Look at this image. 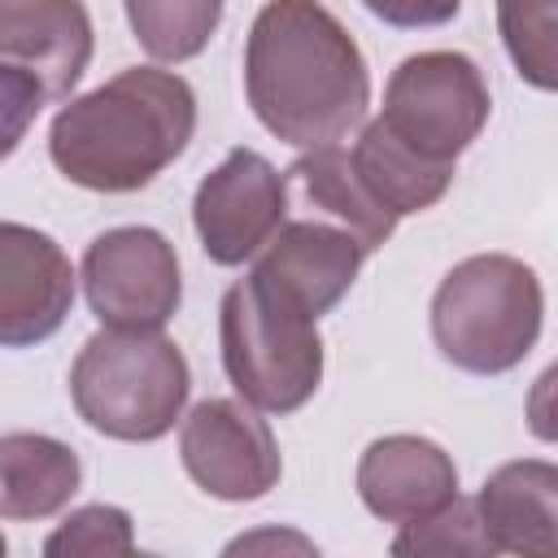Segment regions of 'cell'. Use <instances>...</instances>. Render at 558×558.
I'll use <instances>...</instances> for the list:
<instances>
[{
  "mask_svg": "<svg viewBox=\"0 0 558 558\" xmlns=\"http://www.w3.org/2000/svg\"><path fill=\"white\" fill-rule=\"evenodd\" d=\"M288 218L283 174L257 148H231L192 196V227L214 266H244Z\"/></svg>",
  "mask_w": 558,
  "mask_h": 558,
  "instance_id": "obj_9",
  "label": "cell"
},
{
  "mask_svg": "<svg viewBox=\"0 0 558 558\" xmlns=\"http://www.w3.org/2000/svg\"><path fill=\"white\" fill-rule=\"evenodd\" d=\"M244 100L275 140L310 153L366 122L371 70L327 4L266 0L244 39Z\"/></svg>",
  "mask_w": 558,
  "mask_h": 558,
  "instance_id": "obj_1",
  "label": "cell"
},
{
  "mask_svg": "<svg viewBox=\"0 0 558 558\" xmlns=\"http://www.w3.org/2000/svg\"><path fill=\"white\" fill-rule=\"evenodd\" d=\"M349 161H353L357 179L366 183V192L384 209H392L397 218L432 209L449 192L453 170H458V166H436V161L418 157L379 118H371L366 126H357V140L349 148Z\"/></svg>",
  "mask_w": 558,
  "mask_h": 558,
  "instance_id": "obj_17",
  "label": "cell"
},
{
  "mask_svg": "<svg viewBox=\"0 0 558 558\" xmlns=\"http://www.w3.org/2000/svg\"><path fill=\"white\" fill-rule=\"evenodd\" d=\"M44 105H48L44 87L26 70L0 61V161H9L22 148L26 131L44 113Z\"/></svg>",
  "mask_w": 558,
  "mask_h": 558,
  "instance_id": "obj_22",
  "label": "cell"
},
{
  "mask_svg": "<svg viewBox=\"0 0 558 558\" xmlns=\"http://www.w3.org/2000/svg\"><path fill=\"white\" fill-rule=\"evenodd\" d=\"M227 0H122L131 35L157 61H192L222 26Z\"/></svg>",
  "mask_w": 558,
  "mask_h": 558,
  "instance_id": "obj_18",
  "label": "cell"
},
{
  "mask_svg": "<svg viewBox=\"0 0 558 558\" xmlns=\"http://www.w3.org/2000/svg\"><path fill=\"white\" fill-rule=\"evenodd\" d=\"M392 554H493V549L475 519V501L453 497L436 514L418 523H401V532L392 536Z\"/></svg>",
  "mask_w": 558,
  "mask_h": 558,
  "instance_id": "obj_21",
  "label": "cell"
},
{
  "mask_svg": "<svg viewBox=\"0 0 558 558\" xmlns=\"http://www.w3.org/2000/svg\"><path fill=\"white\" fill-rule=\"evenodd\" d=\"M545 288L510 253L462 257L432 296V340L445 362L471 375L514 371L541 340Z\"/></svg>",
  "mask_w": 558,
  "mask_h": 558,
  "instance_id": "obj_4",
  "label": "cell"
},
{
  "mask_svg": "<svg viewBox=\"0 0 558 558\" xmlns=\"http://www.w3.org/2000/svg\"><path fill=\"white\" fill-rule=\"evenodd\" d=\"M192 371L183 349L161 331L100 327L70 366V401L78 418L126 445L161 440L187 405Z\"/></svg>",
  "mask_w": 558,
  "mask_h": 558,
  "instance_id": "obj_3",
  "label": "cell"
},
{
  "mask_svg": "<svg viewBox=\"0 0 558 558\" xmlns=\"http://www.w3.org/2000/svg\"><path fill=\"white\" fill-rule=\"evenodd\" d=\"M218 344L231 388L266 414L301 410L323 384L318 318L279 296L253 270L222 292Z\"/></svg>",
  "mask_w": 558,
  "mask_h": 558,
  "instance_id": "obj_5",
  "label": "cell"
},
{
  "mask_svg": "<svg viewBox=\"0 0 558 558\" xmlns=\"http://www.w3.org/2000/svg\"><path fill=\"white\" fill-rule=\"evenodd\" d=\"M96 48L83 0H0V61L26 70L48 100H70Z\"/></svg>",
  "mask_w": 558,
  "mask_h": 558,
  "instance_id": "obj_12",
  "label": "cell"
},
{
  "mask_svg": "<svg viewBox=\"0 0 558 558\" xmlns=\"http://www.w3.org/2000/svg\"><path fill=\"white\" fill-rule=\"evenodd\" d=\"M83 484L78 453L44 432L0 436V519L35 523L61 514Z\"/></svg>",
  "mask_w": 558,
  "mask_h": 558,
  "instance_id": "obj_16",
  "label": "cell"
},
{
  "mask_svg": "<svg viewBox=\"0 0 558 558\" xmlns=\"http://www.w3.org/2000/svg\"><path fill=\"white\" fill-rule=\"evenodd\" d=\"M196 135V92L161 65H131L70 96L48 126L52 166L87 192L122 196L148 187Z\"/></svg>",
  "mask_w": 558,
  "mask_h": 558,
  "instance_id": "obj_2",
  "label": "cell"
},
{
  "mask_svg": "<svg viewBox=\"0 0 558 558\" xmlns=\"http://www.w3.org/2000/svg\"><path fill=\"white\" fill-rule=\"evenodd\" d=\"M366 257L371 253L357 244V235H349L327 218L301 214L279 222V231L253 253L248 270L262 283H270L279 296L301 305L310 318H323L349 296Z\"/></svg>",
  "mask_w": 558,
  "mask_h": 558,
  "instance_id": "obj_11",
  "label": "cell"
},
{
  "mask_svg": "<svg viewBox=\"0 0 558 558\" xmlns=\"http://www.w3.org/2000/svg\"><path fill=\"white\" fill-rule=\"evenodd\" d=\"M366 13H375L388 26L418 31V26H445L458 17L462 0H362Z\"/></svg>",
  "mask_w": 558,
  "mask_h": 558,
  "instance_id": "obj_23",
  "label": "cell"
},
{
  "mask_svg": "<svg viewBox=\"0 0 558 558\" xmlns=\"http://www.w3.org/2000/svg\"><path fill=\"white\" fill-rule=\"evenodd\" d=\"M475 519L493 554L554 558L558 549V466L549 458L501 462L475 493Z\"/></svg>",
  "mask_w": 558,
  "mask_h": 558,
  "instance_id": "obj_14",
  "label": "cell"
},
{
  "mask_svg": "<svg viewBox=\"0 0 558 558\" xmlns=\"http://www.w3.org/2000/svg\"><path fill=\"white\" fill-rule=\"evenodd\" d=\"M135 549V527L122 506H78L70 510L57 532L44 541L48 558H100V554H131Z\"/></svg>",
  "mask_w": 558,
  "mask_h": 558,
  "instance_id": "obj_20",
  "label": "cell"
},
{
  "mask_svg": "<svg viewBox=\"0 0 558 558\" xmlns=\"http://www.w3.org/2000/svg\"><path fill=\"white\" fill-rule=\"evenodd\" d=\"M78 275L65 248L26 222L0 218V349H31L61 331Z\"/></svg>",
  "mask_w": 558,
  "mask_h": 558,
  "instance_id": "obj_10",
  "label": "cell"
},
{
  "mask_svg": "<svg viewBox=\"0 0 558 558\" xmlns=\"http://www.w3.org/2000/svg\"><path fill=\"white\" fill-rule=\"evenodd\" d=\"M179 462L218 501H257L283 475L279 440L244 397L196 401L179 427Z\"/></svg>",
  "mask_w": 558,
  "mask_h": 558,
  "instance_id": "obj_8",
  "label": "cell"
},
{
  "mask_svg": "<svg viewBox=\"0 0 558 558\" xmlns=\"http://www.w3.org/2000/svg\"><path fill=\"white\" fill-rule=\"evenodd\" d=\"M4 549H9V541H4V532H0V558H4Z\"/></svg>",
  "mask_w": 558,
  "mask_h": 558,
  "instance_id": "obj_24",
  "label": "cell"
},
{
  "mask_svg": "<svg viewBox=\"0 0 558 558\" xmlns=\"http://www.w3.org/2000/svg\"><path fill=\"white\" fill-rule=\"evenodd\" d=\"M497 31L519 70L536 92L558 87V0H497Z\"/></svg>",
  "mask_w": 558,
  "mask_h": 558,
  "instance_id": "obj_19",
  "label": "cell"
},
{
  "mask_svg": "<svg viewBox=\"0 0 558 558\" xmlns=\"http://www.w3.org/2000/svg\"><path fill=\"white\" fill-rule=\"evenodd\" d=\"M357 497L384 523H418L458 497V466L436 440L392 432L362 449Z\"/></svg>",
  "mask_w": 558,
  "mask_h": 558,
  "instance_id": "obj_13",
  "label": "cell"
},
{
  "mask_svg": "<svg viewBox=\"0 0 558 558\" xmlns=\"http://www.w3.org/2000/svg\"><path fill=\"white\" fill-rule=\"evenodd\" d=\"M493 96L484 70L466 52H414L405 57L384 87L379 122L418 157L436 166H458V157L488 126Z\"/></svg>",
  "mask_w": 558,
  "mask_h": 558,
  "instance_id": "obj_6",
  "label": "cell"
},
{
  "mask_svg": "<svg viewBox=\"0 0 558 558\" xmlns=\"http://www.w3.org/2000/svg\"><path fill=\"white\" fill-rule=\"evenodd\" d=\"M78 279L100 327L161 331L183 301L179 253L157 227L100 231L83 253Z\"/></svg>",
  "mask_w": 558,
  "mask_h": 558,
  "instance_id": "obj_7",
  "label": "cell"
},
{
  "mask_svg": "<svg viewBox=\"0 0 558 558\" xmlns=\"http://www.w3.org/2000/svg\"><path fill=\"white\" fill-rule=\"evenodd\" d=\"M283 187H288V196L301 201L305 214L327 218V222L344 227L349 235H357V244H362L366 253L384 248L388 235H392L397 222H401L392 209H384V205L366 192V183L357 179V170H353V161H349V148H340V144L301 153V157L283 170Z\"/></svg>",
  "mask_w": 558,
  "mask_h": 558,
  "instance_id": "obj_15",
  "label": "cell"
}]
</instances>
